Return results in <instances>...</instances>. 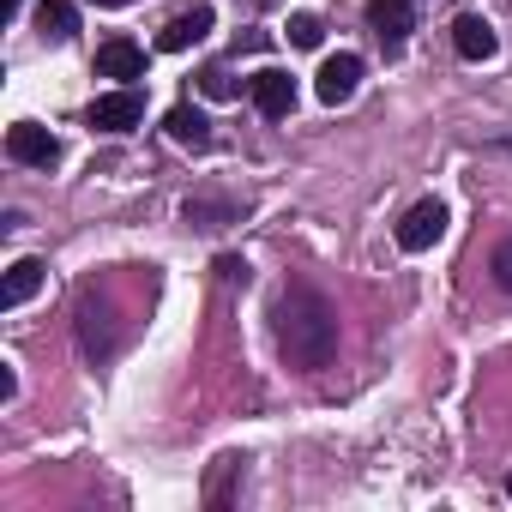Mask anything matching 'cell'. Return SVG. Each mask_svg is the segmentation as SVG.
Returning <instances> with one entry per match:
<instances>
[{
	"label": "cell",
	"instance_id": "9c48e42d",
	"mask_svg": "<svg viewBox=\"0 0 512 512\" xmlns=\"http://www.w3.org/2000/svg\"><path fill=\"white\" fill-rule=\"evenodd\" d=\"M211 25H217L211 7H193V13H181V19H169V25L157 31V49H163V55H181V49H193Z\"/></svg>",
	"mask_w": 512,
	"mask_h": 512
},
{
	"label": "cell",
	"instance_id": "3957f363",
	"mask_svg": "<svg viewBox=\"0 0 512 512\" xmlns=\"http://www.w3.org/2000/svg\"><path fill=\"white\" fill-rule=\"evenodd\" d=\"M7 157L25 163V169H55V163H61V139H55L49 127H37V121H19V127L7 133Z\"/></svg>",
	"mask_w": 512,
	"mask_h": 512
},
{
	"label": "cell",
	"instance_id": "e0dca14e",
	"mask_svg": "<svg viewBox=\"0 0 512 512\" xmlns=\"http://www.w3.org/2000/svg\"><path fill=\"white\" fill-rule=\"evenodd\" d=\"M488 272H494V284H500V290H512V241H500V247H494Z\"/></svg>",
	"mask_w": 512,
	"mask_h": 512
},
{
	"label": "cell",
	"instance_id": "52a82bcc",
	"mask_svg": "<svg viewBox=\"0 0 512 512\" xmlns=\"http://www.w3.org/2000/svg\"><path fill=\"white\" fill-rule=\"evenodd\" d=\"M356 85H362V61L356 55H332L326 67H320V79H314V91H320V103H350L356 97Z\"/></svg>",
	"mask_w": 512,
	"mask_h": 512
},
{
	"label": "cell",
	"instance_id": "7c38bea8",
	"mask_svg": "<svg viewBox=\"0 0 512 512\" xmlns=\"http://www.w3.org/2000/svg\"><path fill=\"white\" fill-rule=\"evenodd\" d=\"M37 290H43V260H19V266L7 272V290H0V302H7V308H25Z\"/></svg>",
	"mask_w": 512,
	"mask_h": 512
},
{
	"label": "cell",
	"instance_id": "9a60e30c",
	"mask_svg": "<svg viewBox=\"0 0 512 512\" xmlns=\"http://www.w3.org/2000/svg\"><path fill=\"white\" fill-rule=\"evenodd\" d=\"M229 217V205H211V199H187V223H199V229H217Z\"/></svg>",
	"mask_w": 512,
	"mask_h": 512
},
{
	"label": "cell",
	"instance_id": "ba28073f",
	"mask_svg": "<svg viewBox=\"0 0 512 512\" xmlns=\"http://www.w3.org/2000/svg\"><path fill=\"white\" fill-rule=\"evenodd\" d=\"M97 73L103 79H145V49L139 43H127V37H109L103 49H97Z\"/></svg>",
	"mask_w": 512,
	"mask_h": 512
},
{
	"label": "cell",
	"instance_id": "ac0fdd59",
	"mask_svg": "<svg viewBox=\"0 0 512 512\" xmlns=\"http://www.w3.org/2000/svg\"><path fill=\"white\" fill-rule=\"evenodd\" d=\"M217 278L223 284H247V260H217Z\"/></svg>",
	"mask_w": 512,
	"mask_h": 512
},
{
	"label": "cell",
	"instance_id": "8fae6325",
	"mask_svg": "<svg viewBox=\"0 0 512 512\" xmlns=\"http://www.w3.org/2000/svg\"><path fill=\"white\" fill-rule=\"evenodd\" d=\"M163 127H169V139H175V145H193V151H205V145H211V121H205L193 103H175Z\"/></svg>",
	"mask_w": 512,
	"mask_h": 512
},
{
	"label": "cell",
	"instance_id": "8992f818",
	"mask_svg": "<svg viewBox=\"0 0 512 512\" xmlns=\"http://www.w3.org/2000/svg\"><path fill=\"white\" fill-rule=\"evenodd\" d=\"M362 19H368V31H374L386 49H404V37H410V25H416V19H410V0H368Z\"/></svg>",
	"mask_w": 512,
	"mask_h": 512
},
{
	"label": "cell",
	"instance_id": "6da1fadb",
	"mask_svg": "<svg viewBox=\"0 0 512 512\" xmlns=\"http://www.w3.org/2000/svg\"><path fill=\"white\" fill-rule=\"evenodd\" d=\"M272 326H278V356H284L290 368H302V374H314V368H326V362L338 356V314H332V302H326L320 290H308V284H290V290L278 296Z\"/></svg>",
	"mask_w": 512,
	"mask_h": 512
},
{
	"label": "cell",
	"instance_id": "4fadbf2b",
	"mask_svg": "<svg viewBox=\"0 0 512 512\" xmlns=\"http://www.w3.org/2000/svg\"><path fill=\"white\" fill-rule=\"evenodd\" d=\"M37 31H43V37H55V43H67V37L79 31L73 0H43V7H37Z\"/></svg>",
	"mask_w": 512,
	"mask_h": 512
},
{
	"label": "cell",
	"instance_id": "30bf717a",
	"mask_svg": "<svg viewBox=\"0 0 512 512\" xmlns=\"http://www.w3.org/2000/svg\"><path fill=\"white\" fill-rule=\"evenodd\" d=\"M452 49H458L464 61H494V49H500V37H494V25H488V19H476V13H464V19L452 25Z\"/></svg>",
	"mask_w": 512,
	"mask_h": 512
},
{
	"label": "cell",
	"instance_id": "5b68a950",
	"mask_svg": "<svg viewBox=\"0 0 512 512\" xmlns=\"http://www.w3.org/2000/svg\"><path fill=\"white\" fill-rule=\"evenodd\" d=\"M253 109H260L266 121H284V115L296 109V79H290V73H278V67L253 73Z\"/></svg>",
	"mask_w": 512,
	"mask_h": 512
},
{
	"label": "cell",
	"instance_id": "d6986e66",
	"mask_svg": "<svg viewBox=\"0 0 512 512\" xmlns=\"http://www.w3.org/2000/svg\"><path fill=\"white\" fill-rule=\"evenodd\" d=\"M494 151H506V157H512V133H500V139H494Z\"/></svg>",
	"mask_w": 512,
	"mask_h": 512
},
{
	"label": "cell",
	"instance_id": "ffe728a7",
	"mask_svg": "<svg viewBox=\"0 0 512 512\" xmlns=\"http://www.w3.org/2000/svg\"><path fill=\"white\" fill-rule=\"evenodd\" d=\"M91 7H133V0H91Z\"/></svg>",
	"mask_w": 512,
	"mask_h": 512
},
{
	"label": "cell",
	"instance_id": "2e32d148",
	"mask_svg": "<svg viewBox=\"0 0 512 512\" xmlns=\"http://www.w3.org/2000/svg\"><path fill=\"white\" fill-rule=\"evenodd\" d=\"M199 85H205V97H217V103H223V97H235V79H229L223 67H205V73H199Z\"/></svg>",
	"mask_w": 512,
	"mask_h": 512
},
{
	"label": "cell",
	"instance_id": "5bb4252c",
	"mask_svg": "<svg viewBox=\"0 0 512 512\" xmlns=\"http://www.w3.org/2000/svg\"><path fill=\"white\" fill-rule=\"evenodd\" d=\"M290 43H296V49H320V43H326L320 13H296V19H290Z\"/></svg>",
	"mask_w": 512,
	"mask_h": 512
},
{
	"label": "cell",
	"instance_id": "277c9868",
	"mask_svg": "<svg viewBox=\"0 0 512 512\" xmlns=\"http://www.w3.org/2000/svg\"><path fill=\"white\" fill-rule=\"evenodd\" d=\"M91 127H103V133H127V127H139L145 121V91H109V97H97L91 103V115H85Z\"/></svg>",
	"mask_w": 512,
	"mask_h": 512
},
{
	"label": "cell",
	"instance_id": "44dd1931",
	"mask_svg": "<svg viewBox=\"0 0 512 512\" xmlns=\"http://www.w3.org/2000/svg\"><path fill=\"white\" fill-rule=\"evenodd\" d=\"M506 500H512V476H506Z\"/></svg>",
	"mask_w": 512,
	"mask_h": 512
},
{
	"label": "cell",
	"instance_id": "7a4b0ae2",
	"mask_svg": "<svg viewBox=\"0 0 512 512\" xmlns=\"http://www.w3.org/2000/svg\"><path fill=\"white\" fill-rule=\"evenodd\" d=\"M440 235H446V205H440V199H416V205L398 217V247H404V253H428Z\"/></svg>",
	"mask_w": 512,
	"mask_h": 512
}]
</instances>
